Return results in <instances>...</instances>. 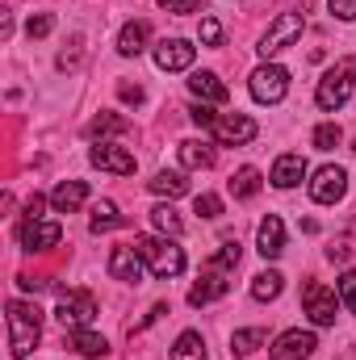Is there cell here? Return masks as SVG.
I'll return each mask as SVG.
<instances>
[{
  "instance_id": "6da1fadb",
  "label": "cell",
  "mask_w": 356,
  "mask_h": 360,
  "mask_svg": "<svg viewBox=\"0 0 356 360\" xmlns=\"http://www.w3.org/2000/svg\"><path fill=\"white\" fill-rule=\"evenodd\" d=\"M42 340V310L34 302H8V352L17 360H25Z\"/></svg>"
},
{
  "instance_id": "7a4b0ae2",
  "label": "cell",
  "mask_w": 356,
  "mask_h": 360,
  "mask_svg": "<svg viewBox=\"0 0 356 360\" xmlns=\"http://www.w3.org/2000/svg\"><path fill=\"white\" fill-rule=\"evenodd\" d=\"M134 248H139L143 264L155 272L160 281H172V276L184 272V252H180L168 235H139V239H134Z\"/></svg>"
},
{
  "instance_id": "3957f363",
  "label": "cell",
  "mask_w": 356,
  "mask_h": 360,
  "mask_svg": "<svg viewBox=\"0 0 356 360\" xmlns=\"http://www.w3.org/2000/svg\"><path fill=\"white\" fill-rule=\"evenodd\" d=\"M302 30H306V21H302V13H281L272 25L265 30V38H260V55L272 59V55H281V51H289L298 38H302Z\"/></svg>"
},
{
  "instance_id": "277c9868",
  "label": "cell",
  "mask_w": 356,
  "mask_h": 360,
  "mask_svg": "<svg viewBox=\"0 0 356 360\" xmlns=\"http://www.w3.org/2000/svg\"><path fill=\"white\" fill-rule=\"evenodd\" d=\"M55 319L63 323V331H80L96 319V297L89 289H63V302L55 310Z\"/></svg>"
},
{
  "instance_id": "5b68a950",
  "label": "cell",
  "mask_w": 356,
  "mask_h": 360,
  "mask_svg": "<svg viewBox=\"0 0 356 360\" xmlns=\"http://www.w3.org/2000/svg\"><path fill=\"white\" fill-rule=\"evenodd\" d=\"M352 96V63L344 59V63H336L323 80H319V89H314V101H319V109H340L344 101Z\"/></svg>"
},
{
  "instance_id": "8992f818",
  "label": "cell",
  "mask_w": 356,
  "mask_h": 360,
  "mask_svg": "<svg viewBox=\"0 0 356 360\" xmlns=\"http://www.w3.org/2000/svg\"><path fill=\"white\" fill-rule=\"evenodd\" d=\"M248 89H252V96H256L260 105H276V101H285V92H289V72H285L281 63H265V68L252 72Z\"/></svg>"
},
{
  "instance_id": "52a82bcc",
  "label": "cell",
  "mask_w": 356,
  "mask_h": 360,
  "mask_svg": "<svg viewBox=\"0 0 356 360\" xmlns=\"http://www.w3.org/2000/svg\"><path fill=\"white\" fill-rule=\"evenodd\" d=\"M210 134H214L222 147H243V143H252V139H256V122H252V117H243V113H214Z\"/></svg>"
},
{
  "instance_id": "ba28073f",
  "label": "cell",
  "mask_w": 356,
  "mask_h": 360,
  "mask_svg": "<svg viewBox=\"0 0 356 360\" xmlns=\"http://www.w3.org/2000/svg\"><path fill=\"white\" fill-rule=\"evenodd\" d=\"M302 306H306V314H310L314 327H331V323H336V310H340L336 293H331L323 281H306V289H302Z\"/></svg>"
},
{
  "instance_id": "9c48e42d",
  "label": "cell",
  "mask_w": 356,
  "mask_h": 360,
  "mask_svg": "<svg viewBox=\"0 0 356 360\" xmlns=\"http://www.w3.org/2000/svg\"><path fill=\"white\" fill-rule=\"evenodd\" d=\"M17 239H21V248L34 256V252H51L59 239H63V226L59 222H46V218H34V222H21L17 226Z\"/></svg>"
},
{
  "instance_id": "30bf717a",
  "label": "cell",
  "mask_w": 356,
  "mask_h": 360,
  "mask_svg": "<svg viewBox=\"0 0 356 360\" xmlns=\"http://www.w3.org/2000/svg\"><path fill=\"white\" fill-rule=\"evenodd\" d=\"M344 193H348V172L336 168V164L319 168L314 180H310V197H314L319 205H336V201H344Z\"/></svg>"
},
{
  "instance_id": "8fae6325",
  "label": "cell",
  "mask_w": 356,
  "mask_h": 360,
  "mask_svg": "<svg viewBox=\"0 0 356 360\" xmlns=\"http://www.w3.org/2000/svg\"><path fill=\"white\" fill-rule=\"evenodd\" d=\"M89 160H92V168L113 172V176H134V168H139V160L126 147H113V143H96L89 151Z\"/></svg>"
},
{
  "instance_id": "7c38bea8",
  "label": "cell",
  "mask_w": 356,
  "mask_h": 360,
  "mask_svg": "<svg viewBox=\"0 0 356 360\" xmlns=\"http://www.w3.org/2000/svg\"><path fill=\"white\" fill-rule=\"evenodd\" d=\"M314 348H319L314 331H281L268 356L272 360H310L314 356Z\"/></svg>"
},
{
  "instance_id": "4fadbf2b",
  "label": "cell",
  "mask_w": 356,
  "mask_h": 360,
  "mask_svg": "<svg viewBox=\"0 0 356 360\" xmlns=\"http://www.w3.org/2000/svg\"><path fill=\"white\" fill-rule=\"evenodd\" d=\"M193 55H197V46H189L184 38H164L155 46V68L160 72H184V68H193Z\"/></svg>"
},
{
  "instance_id": "5bb4252c",
  "label": "cell",
  "mask_w": 356,
  "mask_h": 360,
  "mask_svg": "<svg viewBox=\"0 0 356 360\" xmlns=\"http://www.w3.org/2000/svg\"><path fill=\"white\" fill-rule=\"evenodd\" d=\"M109 276H113V281H126V285H139V281H143V256H139L134 243L109 252Z\"/></svg>"
},
{
  "instance_id": "9a60e30c",
  "label": "cell",
  "mask_w": 356,
  "mask_h": 360,
  "mask_svg": "<svg viewBox=\"0 0 356 360\" xmlns=\"http://www.w3.org/2000/svg\"><path fill=\"white\" fill-rule=\"evenodd\" d=\"M227 289H231V285H227V272H222V269H210V264H205L201 281L189 289V306H210V302H218Z\"/></svg>"
},
{
  "instance_id": "2e32d148",
  "label": "cell",
  "mask_w": 356,
  "mask_h": 360,
  "mask_svg": "<svg viewBox=\"0 0 356 360\" xmlns=\"http://www.w3.org/2000/svg\"><path fill=\"white\" fill-rule=\"evenodd\" d=\"M256 252H260L265 260H276V256L285 252V222H281L276 214H268L265 222H260V231H256Z\"/></svg>"
},
{
  "instance_id": "e0dca14e",
  "label": "cell",
  "mask_w": 356,
  "mask_h": 360,
  "mask_svg": "<svg viewBox=\"0 0 356 360\" xmlns=\"http://www.w3.org/2000/svg\"><path fill=\"white\" fill-rule=\"evenodd\" d=\"M84 201H89V184H84V180H59L55 193H51V205H55L59 214H76Z\"/></svg>"
},
{
  "instance_id": "ac0fdd59",
  "label": "cell",
  "mask_w": 356,
  "mask_h": 360,
  "mask_svg": "<svg viewBox=\"0 0 356 360\" xmlns=\"http://www.w3.org/2000/svg\"><path fill=\"white\" fill-rule=\"evenodd\" d=\"M147 38H151V25H147V21L122 25V34H117V55H126V59L143 55V51H147Z\"/></svg>"
},
{
  "instance_id": "d6986e66",
  "label": "cell",
  "mask_w": 356,
  "mask_h": 360,
  "mask_svg": "<svg viewBox=\"0 0 356 360\" xmlns=\"http://www.w3.org/2000/svg\"><path fill=\"white\" fill-rule=\"evenodd\" d=\"M302 176H306V160L302 155H281L276 164H272V184L276 188H293V184H302Z\"/></svg>"
},
{
  "instance_id": "ffe728a7",
  "label": "cell",
  "mask_w": 356,
  "mask_h": 360,
  "mask_svg": "<svg viewBox=\"0 0 356 360\" xmlns=\"http://www.w3.org/2000/svg\"><path fill=\"white\" fill-rule=\"evenodd\" d=\"M189 89H193V96H201V101H210V105H222V101L231 96V92H227V84H222L214 72H193Z\"/></svg>"
},
{
  "instance_id": "44dd1931",
  "label": "cell",
  "mask_w": 356,
  "mask_h": 360,
  "mask_svg": "<svg viewBox=\"0 0 356 360\" xmlns=\"http://www.w3.org/2000/svg\"><path fill=\"white\" fill-rule=\"evenodd\" d=\"M72 352H80V356H105L109 352V344H105V335H96L89 327H80V331H68V340H63Z\"/></svg>"
},
{
  "instance_id": "7402d4cb",
  "label": "cell",
  "mask_w": 356,
  "mask_h": 360,
  "mask_svg": "<svg viewBox=\"0 0 356 360\" xmlns=\"http://www.w3.org/2000/svg\"><path fill=\"white\" fill-rule=\"evenodd\" d=\"M180 164H184L189 172L214 168V147H210V143H197V139H189V143H180Z\"/></svg>"
},
{
  "instance_id": "603a6c76",
  "label": "cell",
  "mask_w": 356,
  "mask_h": 360,
  "mask_svg": "<svg viewBox=\"0 0 356 360\" xmlns=\"http://www.w3.org/2000/svg\"><path fill=\"white\" fill-rule=\"evenodd\" d=\"M147 188H151L155 197H168V201H172V197H184V193H189V180L180 176V172H168V168H164V172H155V176L147 180Z\"/></svg>"
},
{
  "instance_id": "cb8c5ba5",
  "label": "cell",
  "mask_w": 356,
  "mask_h": 360,
  "mask_svg": "<svg viewBox=\"0 0 356 360\" xmlns=\"http://www.w3.org/2000/svg\"><path fill=\"white\" fill-rule=\"evenodd\" d=\"M117 226H126V218L117 214L113 201H101V205L92 210V218H89V231L92 235H105V231H117Z\"/></svg>"
},
{
  "instance_id": "d4e9b609",
  "label": "cell",
  "mask_w": 356,
  "mask_h": 360,
  "mask_svg": "<svg viewBox=\"0 0 356 360\" xmlns=\"http://www.w3.org/2000/svg\"><path fill=\"white\" fill-rule=\"evenodd\" d=\"M260 344H268L265 327H243V331H235V335H231V352H235V356H252Z\"/></svg>"
},
{
  "instance_id": "484cf974",
  "label": "cell",
  "mask_w": 356,
  "mask_h": 360,
  "mask_svg": "<svg viewBox=\"0 0 356 360\" xmlns=\"http://www.w3.org/2000/svg\"><path fill=\"white\" fill-rule=\"evenodd\" d=\"M227 188H231V197L248 201V197H256V193H260V172H256V168H239L235 176L227 180Z\"/></svg>"
},
{
  "instance_id": "4316f807",
  "label": "cell",
  "mask_w": 356,
  "mask_h": 360,
  "mask_svg": "<svg viewBox=\"0 0 356 360\" xmlns=\"http://www.w3.org/2000/svg\"><path fill=\"white\" fill-rule=\"evenodd\" d=\"M281 285H285V276H281V272H256V276H252V297H256V302H272V297H281Z\"/></svg>"
},
{
  "instance_id": "83f0119b",
  "label": "cell",
  "mask_w": 356,
  "mask_h": 360,
  "mask_svg": "<svg viewBox=\"0 0 356 360\" xmlns=\"http://www.w3.org/2000/svg\"><path fill=\"white\" fill-rule=\"evenodd\" d=\"M172 360H205V340L197 331H184L172 344Z\"/></svg>"
},
{
  "instance_id": "f1b7e54d",
  "label": "cell",
  "mask_w": 356,
  "mask_h": 360,
  "mask_svg": "<svg viewBox=\"0 0 356 360\" xmlns=\"http://www.w3.org/2000/svg\"><path fill=\"white\" fill-rule=\"evenodd\" d=\"M151 222H155L160 235H172V239L184 235V222H180V214L172 210V205H155V210H151Z\"/></svg>"
},
{
  "instance_id": "f546056e",
  "label": "cell",
  "mask_w": 356,
  "mask_h": 360,
  "mask_svg": "<svg viewBox=\"0 0 356 360\" xmlns=\"http://www.w3.org/2000/svg\"><path fill=\"white\" fill-rule=\"evenodd\" d=\"M130 130V117H117V113H96L89 122V134L96 139V134H126Z\"/></svg>"
},
{
  "instance_id": "4dcf8cb0",
  "label": "cell",
  "mask_w": 356,
  "mask_h": 360,
  "mask_svg": "<svg viewBox=\"0 0 356 360\" xmlns=\"http://www.w3.org/2000/svg\"><path fill=\"white\" fill-rule=\"evenodd\" d=\"M239 256H243V252H239V243H222V248H218V252H214V256H210V260H205V264H210V269H239Z\"/></svg>"
},
{
  "instance_id": "1f68e13d",
  "label": "cell",
  "mask_w": 356,
  "mask_h": 360,
  "mask_svg": "<svg viewBox=\"0 0 356 360\" xmlns=\"http://www.w3.org/2000/svg\"><path fill=\"white\" fill-rule=\"evenodd\" d=\"M340 139H344V134H340V126H336V122L314 126V147H319V151H336V147H340Z\"/></svg>"
},
{
  "instance_id": "d6a6232c",
  "label": "cell",
  "mask_w": 356,
  "mask_h": 360,
  "mask_svg": "<svg viewBox=\"0 0 356 360\" xmlns=\"http://www.w3.org/2000/svg\"><path fill=\"white\" fill-rule=\"evenodd\" d=\"M193 214H201V218H218V214H222V197H218V193H197Z\"/></svg>"
},
{
  "instance_id": "836d02e7",
  "label": "cell",
  "mask_w": 356,
  "mask_h": 360,
  "mask_svg": "<svg viewBox=\"0 0 356 360\" xmlns=\"http://www.w3.org/2000/svg\"><path fill=\"white\" fill-rule=\"evenodd\" d=\"M51 30H55V17H51V13H34V17L25 21V34H30V38H46Z\"/></svg>"
},
{
  "instance_id": "e575fe53",
  "label": "cell",
  "mask_w": 356,
  "mask_h": 360,
  "mask_svg": "<svg viewBox=\"0 0 356 360\" xmlns=\"http://www.w3.org/2000/svg\"><path fill=\"white\" fill-rule=\"evenodd\" d=\"M340 297H344V306L356 314V269H348L340 276Z\"/></svg>"
},
{
  "instance_id": "d590c367",
  "label": "cell",
  "mask_w": 356,
  "mask_h": 360,
  "mask_svg": "<svg viewBox=\"0 0 356 360\" xmlns=\"http://www.w3.org/2000/svg\"><path fill=\"white\" fill-rule=\"evenodd\" d=\"M197 34H201V42H205V46H222V25H218L214 17H205Z\"/></svg>"
},
{
  "instance_id": "8d00e7d4",
  "label": "cell",
  "mask_w": 356,
  "mask_h": 360,
  "mask_svg": "<svg viewBox=\"0 0 356 360\" xmlns=\"http://www.w3.org/2000/svg\"><path fill=\"white\" fill-rule=\"evenodd\" d=\"M46 214V197L42 193H34L30 201H25V214H21V222H34V218H42Z\"/></svg>"
},
{
  "instance_id": "74e56055",
  "label": "cell",
  "mask_w": 356,
  "mask_h": 360,
  "mask_svg": "<svg viewBox=\"0 0 356 360\" xmlns=\"http://www.w3.org/2000/svg\"><path fill=\"white\" fill-rule=\"evenodd\" d=\"M331 17H340V21H356V0H331Z\"/></svg>"
},
{
  "instance_id": "f35d334b",
  "label": "cell",
  "mask_w": 356,
  "mask_h": 360,
  "mask_svg": "<svg viewBox=\"0 0 356 360\" xmlns=\"http://www.w3.org/2000/svg\"><path fill=\"white\" fill-rule=\"evenodd\" d=\"M189 117H193L201 130H210V122H214V109H210V105H193V109H189Z\"/></svg>"
},
{
  "instance_id": "ab89813d",
  "label": "cell",
  "mask_w": 356,
  "mask_h": 360,
  "mask_svg": "<svg viewBox=\"0 0 356 360\" xmlns=\"http://www.w3.org/2000/svg\"><path fill=\"white\" fill-rule=\"evenodd\" d=\"M160 8H168V13L184 17V13H193V8H197V0H160Z\"/></svg>"
},
{
  "instance_id": "60d3db41",
  "label": "cell",
  "mask_w": 356,
  "mask_h": 360,
  "mask_svg": "<svg viewBox=\"0 0 356 360\" xmlns=\"http://www.w3.org/2000/svg\"><path fill=\"white\" fill-rule=\"evenodd\" d=\"M76 63H80V34L72 38V51H63V55H59V68H76Z\"/></svg>"
},
{
  "instance_id": "b9f144b4",
  "label": "cell",
  "mask_w": 356,
  "mask_h": 360,
  "mask_svg": "<svg viewBox=\"0 0 356 360\" xmlns=\"http://www.w3.org/2000/svg\"><path fill=\"white\" fill-rule=\"evenodd\" d=\"M117 96H122L126 105H143V89H139V84H117Z\"/></svg>"
},
{
  "instance_id": "7bdbcfd3",
  "label": "cell",
  "mask_w": 356,
  "mask_h": 360,
  "mask_svg": "<svg viewBox=\"0 0 356 360\" xmlns=\"http://www.w3.org/2000/svg\"><path fill=\"white\" fill-rule=\"evenodd\" d=\"M348 256H352V248H348V243H331V248H327V260H331V264H344Z\"/></svg>"
},
{
  "instance_id": "ee69618b",
  "label": "cell",
  "mask_w": 356,
  "mask_h": 360,
  "mask_svg": "<svg viewBox=\"0 0 356 360\" xmlns=\"http://www.w3.org/2000/svg\"><path fill=\"white\" fill-rule=\"evenodd\" d=\"M352 151H356V143H352Z\"/></svg>"
}]
</instances>
